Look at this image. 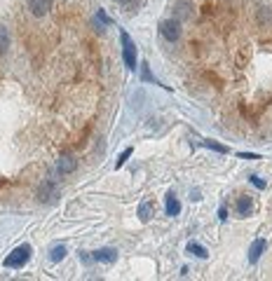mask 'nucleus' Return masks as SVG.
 <instances>
[{"instance_id":"obj_1","label":"nucleus","mask_w":272,"mask_h":281,"mask_svg":"<svg viewBox=\"0 0 272 281\" xmlns=\"http://www.w3.org/2000/svg\"><path fill=\"white\" fill-rule=\"evenodd\" d=\"M31 253H33V249H31L28 244H21V246H17V249L10 253V256L5 258V267H10V269H21L26 263L31 260Z\"/></svg>"},{"instance_id":"obj_2","label":"nucleus","mask_w":272,"mask_h":281,"mask_svg":"<svg viewBox=\"0 0 272 281\" xmlns=\"http://www.w3.org/2000/svg\"><path fill=\"white\" fill-rule=\"evenodd\" d=\"M120 40H122V59H125V66H127V71H136V45L132 43V38L127 36L125 31H120Z\"/></svg>"},{"instance_id":"obj_3","label":"nucleus","mask_w":272,"mask_h":281,"mask_svg":"<svg viewBox=\"0 0 272 281\" xmlns=\"http://www.w3.org/2000/svg\"><path fill=\"white\" fill-rule=\"evenodd\" d=\"M160 36L167 40V43H178L181 40V21L178 19H164L160 24Z\"/></svg>"},{"instance_id":"obj_4","label":"nucleus","mask_w":272,"mask_h":281,"mask_svg":"<svg viewBox=\"0 0 272 281\" xmlns=\"http://www.w3.org/2000/svg\"><path fill=\"white\" fill-rule=\"evenodd\" d=\"M56 197H59V188H56L54 178H47V181L40 185V190H38V199H40V202H54Z\"/></svg>"},{"instance_id":"obj_5","label":"nucleus","mask_w":272,"mask_h":281,"mask_svg":"<svg viewBox=\"0 0 272 281\" xmlns=\"http://www.w3.org/2000/svg\"><path fill=\"white\" fill-rule=\"evenodd\" d=\"M94 260L97 263H103V265H113L115 260H117V256H120V251L113 249V246H103V249H97L94 253Z\"/></svg>"},{"instance_id":"obj_6","label":"nucleus","mask_w":272,"mask_h":281,"mask_svg":"<svg viewBox=\"0 0 272 281\" xmlns=\"http://www.w3.org/2000/svg\"><path fill=\"white\" fill-rule=\"evenodd\" d=\"M78 169V159L73 157V155H61L59 162H56V171L59 173H73Z\"/></svg>"},{"instance_id":"obj_7","label":"nucleus","mask_w":272,"mask_h":281,"mask_svg":"<svg viewBox=\"0 0 272 281\" xmlns=\"http://www.w3.org/2000/svg\"><path fill=\"white\" fill-rule=\"evenodd\" d=\"M28 10L33 17H45L52 10V0H28Z\"/></svg>"},{"instance_id":"obj_8","label":"nucleus","mask_w":272,"mask_h":281,"mask_svg":"<svg viewBox=\"0 0 272 281\" xmlns=\"http://www.w3.org/2000/svg\"><path fill=\"white\" fill-rule=\"evenodd\" d=\"M265 249H267V241H265V239H256L254 244H251V249H249V263H251V265L258 263L260 256L265 253Z\"/></svg>"},{"instance_id":"obj_9","label":"nucleus","mask_w":272,"mask_h":281,"mask_svg":"<svg viewBox=\"0 0 272 281\" xmlns=\"http://www.w3.org/2000/svg\"><path fill=\"white\" fill-rule=\"evenodd\" d=\"M174 14H176L178 21L188 19L190 14H193V0H176L174 3Z\"/></svg>"},{"instance_id":"obj_10","label":"nucleus","mask_w":272,"mask_h":281,"mask_svg":"<svg viewBox=\"0 0 272 281\" xmlns=\"http://www.w3.org/2000/svg\"><path fill=\"white\" fill-rule=\"evenodd\" d=\"M251 208H254V202H251V197H237V202H235V214L237 218H247L249 214H251Z\"/></svg>"},{"instance_id":"obj_11","label":"nucleus","mask_w":272,"mask_h":281,"mask_svg":"<svg viewBox=\"0 0 272 281\" xmlns=\"http://www.w3.org/2000/svg\"><path fill=\"white\" fill-rule=\"evenodd\" d=\"M153 216H155V204H153L150 199H143V202L139 204V218H141V223H148Z\"/></svg>"},{"instance_id":"obj_12","label":"nucleus","mask_w":272,"mask_h":281,"mask_svg":"<svg viewBox=\"0 0 272 281\" xmlns=\"http://www.w3.org/2000/svg\"><path fill=\"white\" fill-rule=\"evenodd\" d=\"M178 214H181V202H178V197H176L174 192H169V195H167V216L174 218V216H178Z\"/></svg>"},{"instance_id":"obj_13","label":"nucleus","mask_w":272,"mask_h":281,"mask_svg":"<svg viewBox=\"0 0 272 281\" xmlns=\"http://www.w3.org/2000/svg\"><path fill=\"white\" fill-rule=\"evenodd\" d=\"M64 258H66V246H61V244L52 246V251H49V260H52V263H59V260H64Z\"/></svg>"},{"instance_id":"obj_14","label":"nucleus","mask_w":272,"mask_h":281,"mask_svg":"<svg viewBox=\"0 0 272 281\" xmlns=\"http://www.w3.org/2000/svg\"><path fill=\"white\" fill-rule=\"evenodd\" d=\"M188 251H190L193 256L202 258V260H204V258L209 256V253H206V249H204V246H202V244H197V241H190V244H188Z\"/></svg>"},{"instance_id":"obj_15","label":"nucleus","mask_w":272,"mask_h":281,"mask_svg":"<svg viewBox=\"0 0 272 281\" xmlns=\"http://www.w3.org/2000/svg\"><path fill=\"white\" fill-rule=\"evenodd\" d=\"M7 47H10V33L5 26H0V54H5Z\"/></svg>"},{"instance_id":"obj_16","label":"nucleus","mask_w":272,"mask_h":281,"mask_svg":"<svg viewBox=\"0 0 272 281\" xmlns=\"http://www.w3.org/2000/svg\"><path fill=\"white\" fill-rule=\"evenodd\" d=\"M132 153H134L132 148H127V150H125V153H122L120 157H117V162H115V169H122V166H125V162H127V159L132 157Z\"/></svg>"},{"instance_id":"obj_17","label":"nucleus","mask_w":272,"mask_h":281,"mask_svg":"<svg viewBox=\"0 0 272 281\" xmlns=\"http://www.w3.org/2000/svg\"><path fill=\"white\" fill-rule=\"evenodd\" d=\"M204 148H211V150H216V153H230L225 146H221V143H216V140H204Z\"/></svg>"},{"instance_id":"obj_18","label":"nucleus","mask_w":272,"mask_h":281,"mask_svg":"<svg viewBox=\"0 0 272 281\" xmlns=\"http://www.w3.org/2000/svg\"><path fill=\"white\" fill-rule=\"evenodd\" d=\"M141 71H143V73H141V78H143L145 82H148V80H150V82H155V80H153V75H150V71H148V63H143V66H141Z\"/></svg>"},{"instance_id":"obj_19","label":"nucleus","mask_w":272,"mask_h":281,"mask_svg":"<svg viewBox=\"0 0 272 281\" xmlns=\"http://www.w3.org/2000/svg\"><path fill=\"white\" fill-rule=\"evenodd\" d=\"M249 181H251V183H254L258 190H263V188H265V181H260L258 176H251V178H249Z\"/></svg>"},{"instance_id":"obj_20","label":"nucleus","mask_w":272,"mask_h":281,"mask_svg":"<svg viewBox=\"0 0 272 281\" xmlns=\"http://www.w3.org/2000/svg\"><path fill=\"white\" fill-rule=\"evenodd\" d=\"M97 19H101L103 24H110V19L106 17V12H103V10H99V12H97Z\"/></svg>"},{"instance_id":"obj_21","label":"nucleus","mask_w":272,"mask_h":281,"mask_svg":"<svg viewBox=\"0 0 272 281\" xmlns=\"http://www.w3.org/2000/svg\"><path fill=\"white\" fill-rule=\"evenodd\" d=\"M218 218H221V220H225V218H228V208H225V206H221V208H218Z\"/></svg>"},{"instance_id":"obj_22","label":"nucleus","mask_w":272,"mask_h":281,"mask_svg":"<svg viewBox=\"0 0 272 281\" xmlns=\"http://www.w3.org/2000/svg\"><path fill=\"white\" fill-rule=\"evenodd\" d=\"M242 159H258V155H249V153H239Z\"/></svg>"},{"instance_id":"obj_23","label":"nucleus","mask_w":272,"mask_h":281,"mask_svg":"<svg viewBox=\"0 0 272 281\" xmlns=\"http://www.w3.org/2000/svg\"><path fill=\"white\" fill-rule=\"evenodd\" d=\"M115 3H120V5H125V3H129V0H115Z\"/></svg>"}]
</instances>
